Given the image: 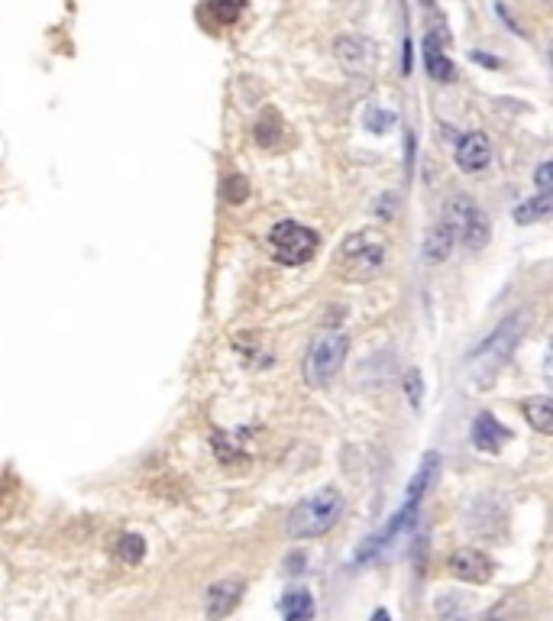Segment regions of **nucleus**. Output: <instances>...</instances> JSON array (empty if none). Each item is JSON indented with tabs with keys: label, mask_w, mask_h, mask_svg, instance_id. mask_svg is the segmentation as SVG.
<instances>
[{
	"label": "nucleus",
	"mask_w": 553,
	"mask_h": 621,
	"mask_svg": "<svg viewBox=\"0 0 553 621\" xmlns=\"http://www.w3.org/2000/svg\"><path fill=\"white\" fill-rule=\"evenodd\" d=\"M450 570H453V576H460L463 583H489L495 567L482 550L466 547V550H456V554L450 557Z\"/></svg>",
	"instance_id": "nucleus-9"
},
{
	"label": "nucleus",
	"mask_w": 553,
	"mask_h": 621,
	"mask_svg": "<svg viewBox=\"0 0 553 621\" xmlns=\"http://www.w3.org/2000/svg\"><path fill=\"white\" fill-rule=\"evenodd\" d=\"M524 327H528V311L521 308L515 314H508L505 321L473 350V356H469V366H466V379H469V385H473L476 392H489L492 385H495L502 366L511 360V353H515V347H518Z\"/></svg>",
	"instance_id": "nucleus-1"
},
{
	"label": "nucleus",
	"mask_w": 553,
	"mask_h": 621,
	"mask_svg": "<svg viewBox=\"0 0 553 621\" xmlns=\"http://www.w3.org/2000/svg\"><path fill=\"white\" fill-rule=\"evenodd\" d=\"M385 259H389V246H385L382 237H376V233H366L359 230L353 233V237H347L340 243L337 250V272L347 275V279H372V275H379Z\"/></svg>",
	"instance_id": "nucleus-3"
},
{
	"label": "nucleus",
	"mask_w": 553,
	"mask_h": 621,
	"mask_svg": "<svg viewBox=\"0 0 553 621\" xmlns=\"http://www.w3.org/2000/svg\"><path fill=\"white\" fill-rule=\"evenodd\" d=\"M550 211H553V195L550 191H541L537 198H528L515 207V220L521 227H528V224H537V220L550 217Z\"/></svg>",
	"instance_id": "nucleus-17"
},
{
	"label": "nucleus",
	"mask_w": 553,
	"mask_h": 621,
	"mask_svg": "<svg viewBox=\"0 0 553 621\" xmlns=\"http://www.w3.org/2000/svg\"><path fill=\"white\" fill-rule=\"evenodd\" d=\"M334 49L340 65L353 75H369L376 68V43H369L366 36H340Z\"/></svg>",
	"instance_id": "nucleus-7"
},
{
	"label": "nucleus",
	"mask_w": 553,
	"mask_h": 621,
	"mask_svg": "<svg viewBox=\"0 0 553 621\" xmlns=\"http://www.w3.org/2000/svg\"><path fill=\"white\" fill-rule=\"evenodd\" d=\"M508 427H502L499 421H495V414L482 411L476 414L473 427H469V440H473V447L482 450V453H499L505 444H508Z\"/></svg>",
	"instance_id": "nucleus-10"
},
{
	"label": "nucleus",
	"mask_w": 553,
	"mask_h": 621,
	"mask_svg": "<svg viewBox=\"0 0 553 621\" xmlns=\"http://www.w3.org/2000/svg\"><path fill=\"white\" fill-rule=\"evenodd\" d=\"M473 59H476V62H482V65H489V68H495V65H499V62H495V59H489V55H482V52H473Z\"/></svg>",
	"instance_id": "nucleus-24"
},
{
	"label": "nucleus",
	"mask_w": 553,
	"mask_h": 621,
	"mask_svg": "<svg viewBox=\"0 0 553 621\" xmlns=\"http://www.w3.org/2000/svg\"><path fill=\"white\" fill-rule=\"evenodd\" d=\"M266 246L275 262H282V266H304L314 253L317 246H321V237L311 230L298 224V220H279L269 237H266Z\"/></svg>",
	"instance_id": "nucleus-5"
},
{
	"label": "nucleus",
	"mask_w": 553,
	"mask_h": 621,
	"mask_svg": "<svg viewBox=\"0 0 553 621\" xmlns=\"http://www.w3.org/2000/svg\"><path fill=\"white\" fill-rule=\"evenodd\" d=\"M243 583L240 579H220L217 586L207 589V615L211 618H227L240 605Z\"/></svg>",
	"instance_id": "nucleus-11"
},
{
	"label": "nucleus",
	"mask_w": 553,
	"mask_h": 621,
	"mask_svg": "<svg viewBox=\"0 0 553 621\" xmlns=\"http://www.w3.org/2000/svg\"><path fill=\"white\" fill-rule=\"evenodd\" d=\"M343 495L327 486L321 492H314L311 499H304L301 505H295V512L288 515V537L295 541H314V537H324L334 531V524L343 515Z\"/></svg>",
	"instance_id": "nucleus-2"
},
{
	"label": "nucleus",
	"mask_w": 553,
	"mask_h": 621,
	"mask_svg": "<svg viewBox=\"0 0 553 621\" xmlns=\"http://www.w3.org/2000/svg\"><path fill=\"white\" fill-rule=\"evenodd\" d=\"M521 408H524V418H528V424L537 434H553V402L547 395H534Z\"/></svg>",
	"instance_id": "nucleus-15"
},
{
	"label": "nucleus",
	"mask_w": 553,
	"mask_h": 621,
	"mask_svg": "<svg viewBox=\"0 0 553 621\" xmlns=\"http://www.w3.org/2000/svg\"><path fill=\"white\" fill-rule=\"evenodd\" d=\"M437 469H440V453H427V457L421 460L418 466V473H414L411 479V486H408V502H421L427 489H431V482L437 476Z\"/></svg>",
	"instance_id": "nucleus-16"
},
{
	"label": "nucleus",
	"mask_w": 553,
	"mask_h": 621,
	"mask_svg": "<svg viewBox=\"0 0 553 621\" xmlns=\"http://www.w3.org/2000/svg\"><path fill=\"white\" fill-rule=\"evenodd\" d=\"M421 392H424L421 372H418V369H411L408 376H405V395H408V402H411V408H414V411L421 408Z\"/></svg>",
	"instance_id": "nucleus-22"
},
{
	"label": "nucleus",
	"mask_w": 553,
	"mask_h": 621,
	"mask_svg": "<svg viewBox=\"0 0 553 621\" xmlns=\"http://www.w3.org/2000/svg\"><path fill=\"white\" fill-rule=\"evenodd\" d=\"M114 554L123 563H140L146 557V541H143L140 534H123L120 541L114 544Z\"/></svg>",
	"instance_id": "nucleus-18"
},
{
	"label": "nucleus",
	"mask_w": 553,
	"mask_h": 621,
	"mask_svg": "<svg viewBox=\"0 0 553 621\" xmlns=\"http://www.w3.org/2000/svg\"><path fill=\"white\" fill-rule=\"evenodd\" d=\"M424 68H427V75L437 81V85H447V81L456 78L453 62L444 55V39H440L437 33L424 36Z\"/></svg>",
	"instance_id": "nucleus-12"
},
{
	"label": "nucleus",
	"mask_w": 553,
	"mask_h": 621,
	"mask_svg": "<svg viewBox=\"0 0 553 621\" xmlns=\"http://www.w3.org/2000/svg\"><path fill=\"white\" fill-rule=\"evenodd\" d=\"M447 224L453 227L456 237L463 240L466 250H482L492 237V224L486 211L466 195H453L447 201Z\"/></svg>",
	"instance_id": "nucleus-6"
},
{
	"label": "nucleus",
	"mask_w": 553,
	"mask_h": 621,
	"mask_svg": "<svg viewBox=\"0 0 553 621\" xmlns=\"http://www.w3.org/2000/svg\"><path fill=\"white\" fill-rule=\"evenodd\" d=\"M537 191H550V162H541L537 165Z\"/></svg>",
	"instance_id": "nucleus-23"
},
{
	"label": "nucleus",
	"mask_w": 553,
	"mask_h": 621,
	"mask_svg": "<svg viewBox=\"0 0 553 621\" xmlns=\"http://www.w3.org/2000/svg\"><path fill=\"white\" fill-rule=\"evenodd\" d=\"M453 243H456V233H453V227L447 224V220H440L437 227L427 230V237H424V243H421V256H424L427 262H431V266H437V262L450 259V253H453Z\"/></svg>",
	"instance_id": "nucleus-13"
},
{
	"label": "nucleus",
	"mask_w": 553,
	"mask_h": 621,
	"mask_svg": "<svg viewBox=\"0 0 553 621\" xmlns=\"http://www.w3.org/2000/svg\"><path fill=\"white\" fill-rule=\"evenodd\" d=\"M207 7H211V13L220 23H233L243 13L246 0H207Z\"/></svg>",
	"instance_id": "nucleus-19"
},
{
	"label": "nucleus",
	"mask_w": 553,
	"mask_h": 621,
	"mask_svg": "<svg viewBox=\"0 0 553 621\" xmlns=\"http://www.w3.org/2000/svg\"><path fill=\"white\" fill-rule=\"evenodd\" d=\"M246 198H250V182H246L243 175H230L227 182H224V201L243 204Z\"/></svg>",
	"instance_id": "nucleus-20"
},
{
	"label": "nucleus",
	"mask_w": 553,
	"mask_h": 621,
	"mask_svg": "<svg viewBox=\"0 0 553 621\" xmlns=\"http://www.w3.org/2000/svg\"><path fill=\"white\" fill-rule=\"evenodd\" d=\"M350 353V337L343 330H327V334L314 337L308 353H304V382L311 389H324L337 379V372L347 363Z\"/></svg>",
	"instance_id": "nucleus-4"
},
{
	"label": "nucleus",
	"mask_w": 553,
	"mask_h": 621,
	"mask_svg": "<svg viewBox=\"0 0 553 621\" xmlns=\"http://www.w3.org/2000/svg\"><path fill=\"white\" fill-rule=\"evenodd\" d=\"M424 4H434V0H424Z\"/></svg>",
	"instance_id": "nucleus-25"
},
{
	"label": "nucleus",
	"mask_w": 553,
	"mask_h": 621,
	"mask_svg": "<svg viewBox=\"0 0 553 621\" xmlns=\"http://www.w3.org/2000/svg\"><path fill=\"white\" fill-rule=\"evenodd\" d=\"M275 140H279V117H275V114L269 117L266 114V117L256 123V143L259 146H272Z\"/></svg>",
	"instance_id": "nucleus-21"
},
{
	"label": "nucleus",
	"mask_w": 553,
	"mask_h": 621,
	"mask_svg": "<svg viewBox=\"0 0 553 621\" xmlns=\"http://www.w3.org/2000/svg\"><path fill=\"white\" fill-rule=\"evenodd\" d=\"M456 165L466 172V175H476L482 169H489L492 162V143L486 133H466L460 136V143H456Z\"/></svg>",
	"instance_id": "nucleus-8"
},
{
	"label": "nucleus",
	"mask_w": 553,
	"mask_h": 621,
	"mask_svg": "<svg viewBox=\"0 0 553 621\" xmlns=\"http://www.w3.org/2000/svg\"><path fill=\"white\" fill-rule=\"evenodd\" d=\"M279 612L285 621H308L314 618V599L308 589H288L282 602H279Z\"/></svg>",
	"instance_id": "nucleus-14"
}]
</instances>
